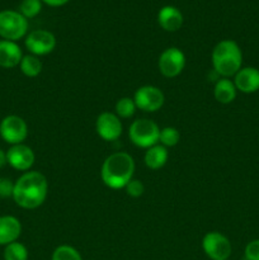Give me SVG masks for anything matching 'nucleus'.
I'll use <instances>...</instances> for the list:
<instances>
[{
  "mask_svg": "<svg viewBox=\"0 0 259 260\" xmlns=\"http://www.w3.org/2000/svg\"><path fill=\"white\" fill-rule=\"evenodd\" d=\"M47 194V178L40 172H25L14 182L12 198L24 210H36L45 203Z\"/></svg>",
  "mask_w": 259,
  "mask_h": 260,
  "instance_id": "f257e3e1",
  "label": "nucleus"
},
{
  "mask_svg": "<svg viewBox=\"0 0 259 260\" xmlns=\"http://www.w3.org/2000/svg\"><path fill=\"white\" fill-rule=\"evenodd\" d=\"M135 160L123 151L113 152L102 164V182L111 189H123L131 179H134Z\"/></svg>",
  "mask_w": 259,
  "mask_h": 260,
  "instance_id": "f03ea898",
  "label": "nucleus"
},
{
  "mask_svg": "<svg viewBox=\"0 0 259 260\" xmlns=\"http://www.w3.org/2000/svg\"><path fill=\"white\" fill-rule=\"evenodd\" d=\"M211 61L215 73L220 78L235 76L243 65V52L235 41L223 40L220 41L213 47Z\"/></svg>",
  "mask_w": 259,
  "mask_h": 260,
  "instance_id": "7ed1b4c3",
  "label": "nucleus"
},
{
  "mask_svg": "<svg viewBox=\"0 0 259 260\" xmlns=\"http://www.w3.org/2000/svg\"><path fill=\"white\" fill-rule=\"evenodd\" d=\"M128 136L135 146L147 150L159 144L160 128L151 119H136L130 126Z\"/></svg>",
  "mask_w": 259,
  "mask_h": 260,
  "instance_id": "20e7f679",
  "label": "nucleus"
},
{
  "mask_svg": "<svg viewBox=\"0 0 259 260\" xmlns=\"http://www.w3.org/2000/svg\"><path fill=\"white\" fill-rule=\"evenodd\" d=\"M28 32V20L19 12L15 10H2L0 12V37L3 40H22Z\"/></svg>",
  "mask_w": 259,
  "mask_h": 260,
  "instance_id": "39448f33",
  "label": "nucleus"
},
{
  "mask_svg": "<svg viewBox=\"0 0 259 260\" xmlns=\"http://www.w3.org/2000/svg\"><path fill=\"white\" fill-rule=\"evenodd\" d=\"M185 66V55L180 48L168 47L160 53L157 68L160 74L168 79L177 78L182 74Z\"/></svg>",
  "mask_w": 259,
  "mask_h": 260,
  "instance_id": "423d86ee",
  "label": "nucleus"
},
{
  "mask_svg": "<svg viewBox=\"0 0 259 260\" xmlns=\"http://www.w3.org/2000/svg\"><path fill=\"white\" fill-rule=\"evenodd\" d=\"M0 137L9 145L23 144L28 137V124L22 117L7 116L0 122Z\"/></svg>",
  "mask_w": 259,
  "mask_h": 260,
  "instance_id": "0eeeda50",
  "label": "nucleus"
},
{
  "mask_svg": "<svg viewBox=\"0 0 259 260\" xmlns=\"http://www.w3.org/2000/svg\"><path fill=\"white\" fill-rule=\"evenodd\" d=\"M202 249L211 260H228L233 251L230 240L218 231H211L203 236Z\"/></svg>",
  "mask_w": 259,
  "mask_h": 260,
  "instance_id": "6e6552de",
  "label": "nucleus"
},
{
  "mask_svg": "<svg viewBox=\"0 0 259 260\" xmlns=\"http://www.w3.org/2000/svg\"><path fill=\"white\" fill-rule=\"evenodd\" d=\"M134 101L137 109L146 113H154L164 106L165 95L157 86L144 85L135 91Z\"/></svg>",
  "mask_w": 259,
  "mask_h": 260,
  "instance_id": "1a4fd4ad",
  "label": "nucleus"
},
{
  "mask_svg": "<svg viewBox=\"0 0 259 260\" xmlns=\"http://www.w3.org/2000/svg\"><path fill=\"white\" fill-rule=\"evenodd\" d=\"M24 45L30 55L45 56L55 50L56 37L50 30L36 29L25 36Z\"/></svg>",
  "mask_w": 259,
  "mask_h": 260,
  "instance_id": "9d476101",
  "label": "nucleus"
},
{
  "mask_svg": "<svg viewBox=\"0 0 259 260\" xmlns=\"http://www.w3.org/2000/svg\"><path fill=\"white\" fill-rule=\"evenodd\" d=\"M95 131L104 141H117L121 137L123 127L119 117L112 112H103L96 117Z\"/></svg>",
  "mask_w": 259,
  "mask_h": 260,
  "instance_id": "9b49d317",
  "label": "nucleus"
},
{
  "mask_svg": "<svg viewBox=\"0 0 259 260\" xmlns=\"http://www.w3.org/2000/svg\"><path fill=\"white\" fill-rule=\"evenodd\" d=\"M36 155L29 146L24 144L13 145L7 151V161L13 169L28 172L33 167Z\"/></svg>",
  "mask_w": 259,
  "mask_h": 260,
  "instance_id": "f8f14e48",
  "label": "nucleus"
},
{
  "mask_svg": "<svg viewBox=\"0 0 259 260\" xmlns=\"http://www.w3.org/2000/svg\"><path fill=\"white\" fill-rule=\"evenodd\" d=\"M236 90L244 94H253L259 90V70L256 68L246 66L241 68L234 76Z\"/></svg>",
  "mask_w": 259,
  "mask_h": 260,
  "instance_id": "ddd939ff",
  "label": "nucleus"
},
{
  "mask_svg": "<svg viewBox=\"0 0 259 260\" xmlns=\"http://www.w3.org/2000/svg\"><path fill=\"white\" fill-rule=\"evenodd\" d=\"M23 52L17 42L0 40V68L13 69L19 66Z\"/></svg>",
  "mask_w": 259,
  "mask_h": 260,
  "instance_id": "4468645a",
  "label": "nucleus"
},
{
  "mask_svg": "<svg viewBox=\"0 0 259 260\" xmlns=\"http://www.w3.org/2000/svg\"><path fill=\"white\" fill-rule=\"evenodd\" d=\"M22 234V223L14 216L0 217V245H9L18 241Z\"/></svg>",
  "mask_w": 259,
  "mask_h": 260,
  "instance_id": "2eb2a0df",
  "label": "nucleus"
},
{
  "mask_svg": "<svg viewBox=\"0 0 259 260\" xmlns=\"http://www.w3.org/2000/svg\"><path fill=\"white\" fill-rule=\"evenodd\" d=\"M157 23L167 32H177L183 25V14L178 8L167 5L157 13Z\"/></svg>",
  "mask_w": 259,
  "mask_h": 260,
  "instance_id": "dca6fc26",
  "label": "nucleus"
},
{
  "mask_svg": "<svg viewBox=\"0 0 259 260\" xmlns=\"http://www.w3.org/2000/svg\"><path fill=\"white\" fill-rule=\"evenodd\" d=\"M236 86L234 81L229 78H220L215 84L213 88V95L215 99L221 104H230L236 98Z\"/></svg>",
  "mask_w": 259,
  "mask_h": 260,
  "instance_id": "f3484780",
  "label": "nucleus"
},
{
  "mask_svg": "<svg viewBox=\"0 0 259 260\" xmlns=\"http://www.w3.org/2000/svg\"><path fill=\"white\" fill-rule=\"evenodd\" d=\"M168 157H169V152H168L167 147L157 144L146 150L144 156V161L145 165H146L149 169L159 170L167 164Z\"/></svg>",
  "mask_w": 259,
  "mask_h": 260,
  "instance_id": "a211bd4d",
  "label": "nucleus"
},
{
  "mask_svg": "<svg viewBox=\"0 0 259 260\" xmlns=\"http://www.w3.org/2000/svg\"><path fill=\"white\" fill-rule=\"evenodd\" d=\"M19 68L23 75H25L27 78H36L42 73L43 66L38 56L24 55L20 61Z\"/></svg>",
  "mask_w": 259,
  "mask_h": 260,
  "instance_id": "6ab92c4d",
  "label": "nucleus"
},
{
  "mask_svg": "<svg viewBox=\"0 0 259 260\" xmlns=\"http://www.w3.org/2000/svg\"><path fill=\"white\" fill-rule=\"evenodd\" d=\"M136 109L137 107L135 104L134 98H130V96L119 98L117 101L116 106H114V111H116V114L119 118H131L135 112H136Z\"/></svg>",
  "mask_w": 259,
  "mask_h": 260,
  "instance_id": "aec40b11",
  "label": "nucleus"
},
{
  "mask_svg": "<svg viewBox=\"0 0 259 260\" xmlns=\"http://www.w3.org/2000/svg\"><path fill=\"white\" fill-rule=\"evenodd\" d=\"M3 256L4 260H28V249L22 243L14 241L5 246Z\"/></svg>",
  "mask_w": 259,
  "mask_h": 260,
  "instance_id": "412c9836",
  "label": "nucleus"
},
{
  "mask_svg": "<svg viewBox=\"0 0 259 260\" xmlns=\"http://www.w3.org/2000/svg\"><path fill=\"white\" fill-rule=\"evenodd\" d=\"M180 140V134L175 127H164L160 129L159 142L164 147H173L178 145Z\"/></svg>",
  "mask_w": 259,
  "mask_h": 260,
  "instance_id": "4be33fe9",
  "label": "nucleus"
},
{
  "mask_svg": "<svg viewBox=\"0 0 259 260\" xmlns=\"http://www.w3.org/2000/svg\"><path fill=\"white\" fill-rule=\"evenodd\" d=\"M51 260H83L80 253L70 245H60L53 250Z\"/></svg>",
  "mask_w": 259,
  "mask_h": 260,
  "instance_id": "5701e85b",
  "label": "nucleus"
},
{
  "mask_svg": "<svg viewBox=\"0 0 259 260\" xmlns=\"http://www.w3.org/2000/svg\"><path fill=\"white\" fill-rule=\"evenodd\" d=\"M42 9V2L41 0H23L20 4V14L27 19L35 18L36 15L40 14Z\"/></svg>",
  "mask_w": 259,
  "mask_h": 260,
  "instance_id": "b1692460",
  "label": "nucleus"
},
{
  "mask_svg": "<svg viewBox=\"0 0 259 260\" xmlns=\"http://www.w3.org/2000/svg\"><path fill=\"white\" fill-rule=\"evenodd\" d=\"M126 193L132 198H139L144 194L145 192V185L141 180L139 179H131L128 182V184L126 185Z\"/></svg>",
  "mask_w": 259,
  "mask_h": 260,
  "instance_id": "393cba45",
  "label": "nucleus"
},
{
  "mask_svg": "<svg viewBox=\"0 0 259 260\" xmlns=\"http://www.w3.org/2000/svg\"><path fill=\"white\" fill-rule=\"evenodd\" d=\"M244 256L246 260H259V239L248 243L244 250Z\"/></svg>",
  "mask_w": 259,
  "mask_h": 260,
  "instance_id": "a878e982",
  "label": "nucleus"
},
{
  "mask_svg": "<svg viewBox=\"0 0 259 260\" xmlns=\"http://www.w3.org/2000/svg\"><path fill=\"white\" fill-rule=\"evenodd\" d=\"M14 183L9 178H0V198L13 197Z\"/></svg>",
  "mask_w": 259,
  "mask_h": 260,
  "instance_id": "bb28decb",
  "label": "nucleus"
},
{
  "mask_svg": "<svg viewBox=\"0 0 259 260\" xmlns=\"http://www.w3.org/2000/svg\"><path fill=\"white\" fill-rule=\"evenodd\" d=\"M41 2L50 5V7H61V5H65L69 0H41Z\"/></svg>",
  "mask_w": 259,
  "mask_h": 260,
  "instance_id": "cd10ccee",
  "label": "nucleus"
},
{
  "mask_svg": "<svg viewBox=\"0 0 259 260\" xmlns=\"http://www.w3.org/2000/svg\"><path fill=\"white\" fill-rule=\"evenodd\" d=\"M5 164H8V161H7V152H5L4 150L0 149V169H2V168L4 167Z\"/></svg>",
  "mask_w": 259,
  "mask_h": 260,
  "instance_id": "c85d7f7f",
  "label": "nucleus"
}]
</instances>
